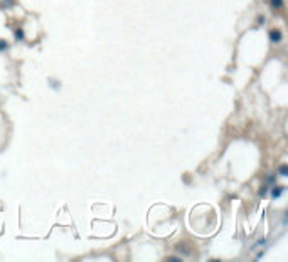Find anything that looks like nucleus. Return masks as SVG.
<instances>
[{"mask_svg": "<svg viewBox=\"0 0 288 262\" xmlns=\"http://www.w3.org/2000/svg\"><path fill=\"white\" fill-rule=\"evenodd\" d=\"M281 32H280V30H271L270 32V39L271 40H273V42H280V40H281Z\"/></svg>", "mask_w": 288, "mask_h": 262, "instance_id": "nucleus-1", "label": "nucleus"}, {"mask_svg": "<svg viewBox=\"0 0 288 262\" xmlns=\"http://www.w3.org/2000/svg\"><path fill=\"white\" fill-rule=\"evenodd\" d=\"M283 190H285V186H276V188H273V192H271V195H273V198H278L280 195L283 193Z\"/></svg>", "mask_w": 288, "mask_h": 262, "instance_id": "nucleus-2", "label": "nucleus"}, {"mask_svg": "<svg viewBox=\"0 0 288 262\" xmlns=\"http://www.w3.org/2000/svg\"><path fill=\"white\" fill-rule=\"evenodd\" d=\"M278 173L281 175V177H286V175H288V165H281V166H280Z\"/></svg>", "mask_w": 288, "mask_h": 262, "instance_id": "nucleus-3", "label": "nucleus"}, {"mask_svg": "<svg viewBox=\"0 0 288 262\" xmlns=\"http://www.w3.org/2000/svg\"><path fill=\"white\" fill-rule=\"evenodd\" d=\"M271 5H273L275 9H281V7H283V0H271Z\"/></svg>", "mask_w": 288, "mask_h": 262, "instance_id": "nucleus-4", "label": "nucleus"}, {"mask_svg": "<svg viewBox=\"0 0 288 262\" xmlns=\"http://www.w3.org/2000/svg\"><path fill=\"white\" fill-rule=\"evenodd\" d=\"M15 39H17V40L24 39V30H22V29H17V30H15Z\"/></svg>", "mask_w": 288, "mask_h": 262, "instance_id": "nucleus-5", "label": "nucleus"}, {"mask_svg": "<svg viewBox=\"0 0 288 262\" xmlns=\"http://www.w3.org/2000/svg\"><path fill=\"white\" fill-rule=\"evenodd\" d=\"M7 49V42L3 39H0V51H5Z\"/></svg>", "mask_w": 288, "mask_h": 262, "instance_id": "nucleus-6", "label": "nucleus"}, {"mask_svg": "<svg viewBox=\"0 0 288 262\" xmlns=\"http://www.w3.org/2000/svg\"><path fill=\"white\" fill-rule=\"evenodd\" d=\"M266 190H268V188H266V186H263V188L260 190V195H261V197H263V195H265V193H266Z\"/></svg>", "mask_w": 288, "mask_h": 262, "instance_id": "nucleus-7", "label": "nucleus"}]
</instances>
